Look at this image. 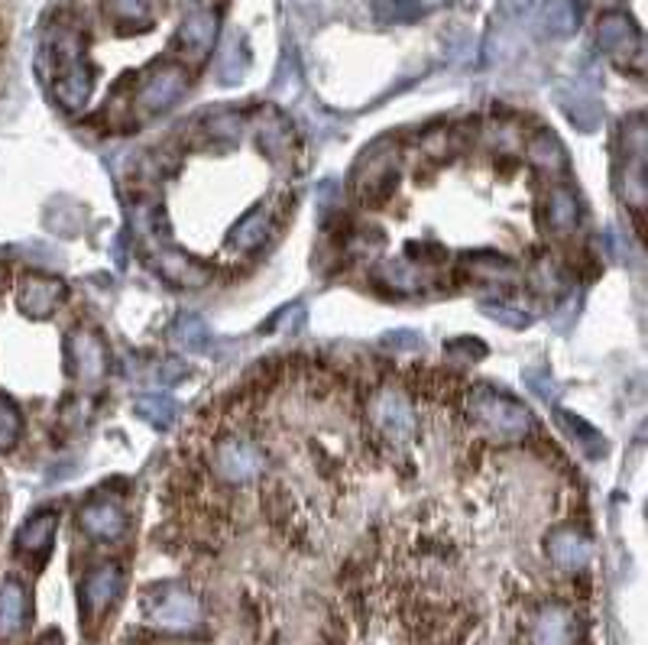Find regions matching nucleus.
<instances>
[{"instance_id": "c85d7f7f", "label": "nucleus", "mask_w": 648, "mask_h": 645, "mask_svg": "<svg viewBox=\"0 0 648 645\" xmlns=\"http://www.w3.org/2000/svg\"><path fill=\"white\" fill-rule=\"evenodd\" d=\"M172 341H175L179 348H185L189 354H205V351L212 348V331H208L205 318L185 312V315H179V318L172 321Z\"/></svg>"}, {"instance_id": "a19ab883", "label": "nucleus", "mask_w": 648, "mask_h": 645, "mask_svg": "<svg viewBox=\"0 0 648 645\" xmlns=\"http://www.w3.org/2000/svg\"><path fill=\"white\" fill-rule=\"evenodd\" d=\"M0 280H3V267H0Z\"/></svg>"}, {"instance_id": "b1692460", "label": "nucleus", "mask_w": 648, "mask_h": 645, "mask_svg": "<svg viewBox=\"0 0 648 645\" xmlns=\"http://www.w3.org/2000/svg\"><path fill=\"white\" fill-rule=\"evenodd\" d=\"M26 590L20 580H3L0 584V640H10L23 630L26 623Z\"/></svg>"}, {"instance_id": "423d86ee", "label": "nucleus", "mask_w": 648, "mask_h": 645, "mask_svg": "<svg viewBox=\"0 0 648 645\" xmlns=\"http://www.w3.org/2000/svg\"><path fill=\"white\" fill-rule=\"evenodd\" d=\"M189 91V72L179 63H156L137 84V104L146 114H162Z\"/></svg>"}, {"instance_id": "f3484780", "label": "nucleus", "mask_w": 648, "mask_h": 645, "mask_svg": "<svg viewBox=\"0 0 648 645\" xmlns=\"http://www.w3.org/2000/svg\"><path fill=\"white\" fill-rule=\"evenodd\" d=\"M94 91V69L88 66V59L75 63L59 75H53V94L66 111H84Z\"/></svg>"}, {"instance_id": "c756f323", "label": "nucleus", "mask_w": 648, "mask_h": 645, "mask_svg": "<svg viewBox=\"0 0 648 645\" xmlns=\"http://www.w3.org/2000/svg\"><path fill=\"white\" fill-rule=\"evenodd\" d=\"M137 416L146 419L149 426L166 429V426H172V422H175L179 406H175V399H172L169 393H146V396L137 399Z\"/></svg>"}, {"instance_id": "20e7f679", "label": "nucleus", "mask_w": 648, "mask_h": 645, "mask_svg": "<svg viewBox=\"0 0 648 645\" xmlns=\"http://www.w3.org/2000/svg\"><path fill=\"white\" fill-rule=\"evenodd\" d=\"M144 613L149 626L162 633H192L202 623V603L179 584H159L146 590Z\"/></svg>"}, {"instance_id": "f257e3e1", "label": "nucleus", "mask_w": 648, "mask_h": 645, "mask_svg": "<svg viewBox=\"0 0 648 645\" xmlns=\"http://www.w3.org/2000/svg\"><path fill=\"white\" fill-rule=\"evenodd\" d=\"M613 182L619 199L633 212H646L648 205V127L646 114L636 111L619 124L616 137V162H613Z\"/></svg>"}, {"instance_id": "f03ea898", "label": "nucleus", "mask_w": 648, "mask_h": 645, "mask_svg": "<svg viewBox=\"0 0 648 645\" xmlns=\"http://www.w3.org/2000/svg\"><path fill=\"white\" fill-rule=\"evenodd\" d=\"M470 416L500 441H519L532 431V412L493 386H477L470 393Z\"/></svg>"}, {"instance_id": "ea45409f", "label": "nucleus", "mask_w": 648, "mask_h": 645, "mask_svg": "<svg viewBox=\"0 0 648 645\" xmlns=\"http://www.w3.org/2000/svg\"><path fill=\"white\" fill-rule=\"evenodd\" d=\"M182 3H198V0H182Z\"/></svg>"}, {"instance_id": "393cba45", "label": "nucleus", "mask_w": 648, "mask_h": 645, "mask_svg": "<svg viewBox=\"0 0 648 645\" xmlns=\"http://www.w3.org/2000/svg\"><path fill=\"white\" fill-rule=\"evenodd\" d=\"M288 144H292V134H288L286 117L280 111H263L260 121H257V146L273 162H283L288 152Z\"/></svg>"}, {"instance_id": "f704fd0d", "label": "nucleus", "mask_w": 648, "mask_h": 645, "mask_svg": "<svg viewBox=\"0 0 648 645\" xmlns=\"http://www.w3.org/2000/svg\"><path fill=\"white\" fill-rule=\"evenodd\" d=\"M444 354L457 363H470V360H484L487 358V348L477 341V338H457L444 348Z\"/></svg>"}, {"instance_id": "4c0bfd02", "label": "nucleus", "mask_w": 648, "mask_h": 645, "mask_svg": "<svg viewBox=\"0 0 648 645\" xmlns=\"http://www.w3.org/2000/svg\"><path fill=\"white\" fill-rule=\"evenodd\" d=\"M525 383H528L538 396H545V399L555 396V383H552V376L542 380V370H528V373H525Z\"/></svg>"}, {"instance_id": "6ab92c4d", "label": "nucleus", "mask_w": 648, "mask_h": 645, "mask_svg": "<svg viewBox=\"0 0 648 645\" xmlns=\"http://www.w3.org/2000/svg\"><path fill=\"white\" fill-rule=\"evenodd\" d=\"M121 593V568L117 565H101L94 572L84 577L81 584V600H84V610L91 616L104 613Z\"/></svg>"}, {"instance_id": "4468645a", "label": "nucleus", "mask_w": 648, "mask_h": 645, "mask_svg": "<svg viewBox=\"0 0 648 645\" xmlns=\"http://www.w3.org/2000/svg\"><path fill=\"white\" fill-rule=\"evenodd\" d=\"M78 522L98 542H114L127 532V512L121 509V502L107 500V497H94L84 502L78 509Z\"/></svg>"}, {"instance_id": "5701e85b", "label": "nucleus", "mask_w": 648, "mask_h": 645, "mask_svg": "<svg viewBox=\"0 0 648 645\" xmlns=\"http://www.w3.org/2000/svg\"><path fill=\"white\" fill-rule=\"evenodd\" d=\"M464 273L470 280H480V283H512L515 280V267L512 260L503 257V253H493V250H474L464 257Z\"/></svg>"}, {"instance_id": "a878e982", "label": "nucleus", "mask_w": 648, "mask_h": 645, "mask_svg": "<svg viewBox=\"0 0 648 645\" xmlns=\"http://www.w3.org/2000/svg\"><path fill=\"white\" fill-rule=\"evenodd\" d=\"M270 237V212L266 208H253L247 215L240 217L230 230V247L237 253H253L266 244Z\"/></svg>"}, {"instance_id": "e433bc0d", "label": "nucleus", "mask_w": 648, "mask_h": 645, "mask_svg": "<svg viewBox=\"0 0 648 645\" xmlns=\"http://www.w3.org/2000/svg\"><path fill=\"white\" fill-rule=\"evenodd\" d=\"M383 344L393 348V351H416V348H422V338L416 331H389L383 338Z\"/></svg>"}, {"instance_id": "39448f33", "label": "nucleus", "mask_w": 648, "mask_h": 645, "mask_svg": "<svg viewBox=\"0 0 648 645\" xmlns=\"http://www.w3.org/2000/svg\"><path fill=\"white\" fill-rule=\"evenodd\" d=\"M370 422L393 444H412L416 431H419L412 403L399 389H379L370 399Z\"/></svg>"}, {"instance_id": "dca6fc26", "label": "nucleus", "mask_w": 648, "mask_h": 645, "mask_svg": "<svg viewBox=\"0 0 648 645\" xmlns=\"http://www.w3.org/2000/svg\"><path fill=\"white\" fill-rule=\"evenodd\" d=\"M577 633L580 626L575 613L561 603H548L538 610L532 623V645H575Z\"/></svg>"}, {"instance_id": "2f4dec72", "label": "nucleus", "mask_w": 648, "mask_h": 645, "mask_svg": "<svg viewBox=\"0 0 648 645\" xmlns=\"http://www.w3.org/2000/svg\"><path fill=\"white\" fill-rule=\"evenodd\" d=\"M20 431H23V416H20L16 403L0 393V451H10L16 444Z\"/></svg>"}, {"instance_id": "58836bf2", "label": "nucleus", "mask_w": 648, "mask_h": 645, "mask_svg": "<svg viewBox=\"0 0 648 645\" xmlns=\"http://www.w3.org/2000/svg\"><path fill=\"white\" fill-rule=\"evenodd\" d=\"M587 3H613V0H587Z\"/></svg>"}, {"instance_id": "7ed1b4c3", "label": "nucleus", "mask_w": 648, "mask_h": 645, "mask_svg": "<svg viewBox=\"0 0 648 645\" xmlns=\"http://www.w3.org/2000/svg\"><path fill=\"white\" fill-rule=\"evenodd\" d=\"M596 46L610 63H616L626 72L643 75L646 69V36L633 23V16L619 10H610L596 20Z\"/></svg>"}, {"instance_id": "473e14b6", "label": "nucleus", "mask_w": 648, "mask_h": 645, "mask_svg": "<svg viewBox=\"0 0 648 645\" xmlns=\"http://www.w3.org/2000/svg\"><path fill=\"white\" fill-rule=\"evenodd\" d=\"M480 312L490 315L497 325L512 328V331H522V328L532 325V315H528V312H519V308H512V305H505V302H480Z\"/></svg>"}, {"instance_id": "9d476101", "label": "nucleus", "mask_w": 648, "mask_h": 645, "mask_svg": "<svg viewBox=\"0 0 648 645\" xmlns=\"http://www.w3.org/2000/svg\"><path fill=\"white\" fill-rule=\"evenodd\" d=\"M69 298V288L62 280L56 276H46V273H30L20 280V288H16V305L23 315L30 318H49L62 302Z\"/></svg>"}, {"instance_id": "f8f14e48", "label": "nucleus", "mask_w": 648, "mask_h": 645, "mask_svg": "<svg viewBox=\"0 0 648 645\" xmlns=\"http://www.w3.org/2000/svg\"><path fill=\"white\" fill-rule=\"evenodd\" d=\"M56 529H59V512L56 509H39V512H33L23 525H20V532H16V555H23L26 562H33V565H39L46 555H49V548H53V542H56Z\"/></svg>"}, {"instance_id": "aec40b11", "label": "nucleus", "mask_w": 648, "mask_h": 645, "mask_svg": "<svg viewBox=\"0 0 648 645\" xmlns=\"http://www.w3.org/2000/svg\"><path fill=\"white\" fill-rule=\"evenodd\" d=\"M376 283L383 288H389V292H399V295H409V292H422V288L432 286V276L422 270V267H416V263H409V260H386V263H379L376 267Z\"/></svg>"}, {"instance_id": "c9c22d12", "label": "nucleus", "mask_w": 648, "mask_h": 645, "mask_svg": "<svg viewBox=\"0 0 648 645\" xmlns=\"http://www.w3.org/2000/svg\"><path fill=\"white\" fill-rule=\"evenodd\" d=\"M532 286L538 292H552V288L561 286V276H558V267L552 260H542L535 270H532Z\"/></svg>"}, {"instance_id": "412c9836", "label": "nucleus", "mask_w": 648, "mask_h": 645, "mask_svg": "<svg viewBox=\"0 0 648 645\" xmlns=\"http://www.w3.org/2000/svg\"><path fill=\"white\" fill-rule=\"evenodd\" d=\"M558 104L565 108V114H568V121L575 124L577 131H583V134H590V131H596V124H600V117H603V111H600V101L583 88V84H571V88H561L558 91Z\"/></svg>"}, {"instance_id": "cd10ccee", "label": "nucleus", "mask_w": 648, "mask_h": 645, "mask_svg": "<svg viewBox=\"0 0 648 645\" xmlns=\"http://www.w3.org/2000/svg\"><path fill=\"white\" fill-rule=\"evenodd\" d=\"M545 215H548V227L555 234H568L580 224V205H577L575 192L568 185H555L548 192V202H545Z\"/></svg>"}, {"instance_id": "a211bd4d", "label": "nucleus", "mask_w": 648, "mask_h": 645, "mask_svg": "<svg viewBox=\"0 0 648 645\" xmlns=\"http://www.w3.org/2000/svg\"><path fill=\"white\" fill-rule=\"evenodd\" d=\"M104 16L117 33L149 30L159 16V0H104Z\"/></svg>"}, {"instance_id": "0eeeda50", "label": "nucleus", "mask_w": 648, "mask_h": 645, "mask_svg": "<svg viewBox=\"0 0 648 645\" xmlns=\"http://www.w3.org/2000/svg\"><path fill=\"white\" fill-rule=\"evenodd\" d=\"M266 467V457L257 444L243 441V438H224L215 448V471L217 477L230 480V484H247L253 477H260Z\"/></svg>"}, {"instance_id": "9b49d317", "label": "nucleus", "mask_w": 648, "mask_h": 645, "mask_svg": "<svg viewBox=\"0 0 648 645\" xmlns=\"http://www.w3.org/2000/svg\"><path fill=\"white\" fill-rule=\"evenodd\" d=\"M69 363H72V373L81 380V383H101L104 373H107V351H104V341L84 328H75L69 335Z\"/></svg>"}, {"instance_id": "1a4fd4ad", "label": "nucleus", "mask_w": 648, "mask_h": 645, "mask_svg": "<svg viewBox=\"0 0 648 645\" xmlns=\"http://www.w3.org/2000/svg\"><path fill=\"white\" fill-rule=\"evenodd\" d=\"M149 267L172 286L179 288H202L212 283V270L205 263H198L195 257L172 250V247H156L149 253Z\"/></svg>"}, {"instance_id": "6e6552de", "label": "nucleus", "mask_w": 648, "mask_h": 645, "mask_svg": "<svg viewBox=\"0 0 648 645\" xmlns=\"http://www.w3.org/2000/svg\"><path fill=\"white\" fill-rule=\"evenodd\" d=\"M399 162H396V149L389 144L370 146L361 156L357 169H354V185L361 199H376L386 195L396 182Z\"/></svg>"}, {"instance_id": "2eb2a0df", "label": "nucleus", "mask_w": 648, "mask_h": 645, "mask_svg": "<svg viewBox=\"0 0 648 645\" xmlns=\"http://www.w3.org/2000/svg\"><path fill=\"white\" fill-rule=\"evenodd\" d=\"M545 552L555 568L561 572H583L590 562V542L575 525H558L545 535Z\"/></svg>"}, {"instance_id": "bb28decb", "label": "nucleus", "mask_w": 648, "mask_h": 645, "mask_svg": "<svg viewBox=\"0 0 648 645\" xmlns=\"http://www.w3.org/2000/svg\"><path fill=\"white\" fill-rule=\"evenodd\" d=\"M555 419H558L561 431L575 441L577 448H580L587 457H603V454H606V438L593 429L587 419H580V416L568 412V409H558V412H555Z\"/></svg>"}, {"instance_id": "ddd939ff", "label": "nucleus", "mask_w": 648, "mask_h": 645, "mask_svg": "<svg viewBox=\"0 0 648 645\" xmlns=\"http://www.w3.org/2000/svg\"><path fill=\"white\" fill-rule=\"evenodd\" d=\"M217 39V16L212 10H192L182 26L175 30V49L189 59V63H202Z\"/></svg>"}, {"instance_id": "72a5a7b5", "label": "nucleus", "mask_w": 648, "mask_h": 645, "mask_svg": "<svg viewBox=\"0 0 648 645\" xmlns=\"http://www.w3.org/2000/svg\"><path fill=\"white\" fill-rule=\"evenodd\" d=\"M243 69H247V56H243V49L237 53V39H230L224 56H220V63H217V75H220L224 84H234L243 75Z\"/></svg>"}, {"instance_id": "7c9ffc66", "label": "nucleus", "mask_w": 648, "mask_h": 645, "mask_svg": "<svg viewBox=\"0 0 648 645\" xmlns=\"http://www.w3.org/2000/svg\"><path fill=\"white\" fill-rule=\"evenodd\" d=\"M425 13L422 0H373V16L386 26L393 23H416Z\"/></svg>"}, {"instance_id": "4be33fe9", "label": "nucleus", "mask_w": 648, "mask_h": 645, "mask_svg": "<svg viewBox=\"0 0 648 645\" xmlns=\"http://www.w3.org/2000/svg\"><path fill=\"white\" fill-rule=\"evenodd\" d=\"M525 152H528V162H532L538 172L552 176V179L568 172V152H565V146H561V140H558L552 131H538V134L528 140Z\"/></svg>"}]
</instances>
